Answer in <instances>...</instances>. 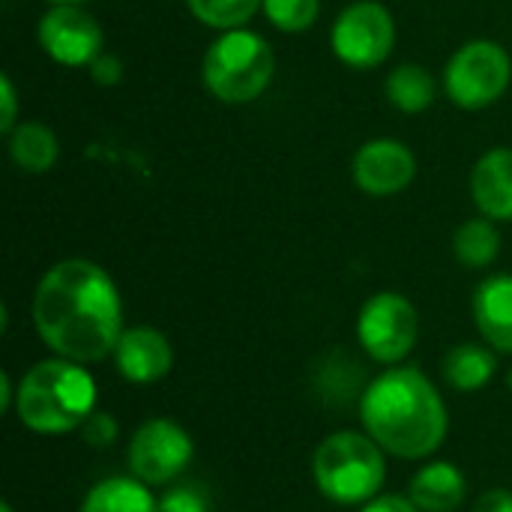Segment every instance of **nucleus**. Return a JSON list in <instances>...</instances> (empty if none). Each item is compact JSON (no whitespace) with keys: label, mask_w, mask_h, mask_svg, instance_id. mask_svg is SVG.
<instances>
[{"label":"nucleus","mask_w":512,"mask_h":512,"mask_svg":"<svg viewBox=\"0 0 512 512\" xmlns=\"http://www.w3.org/2000/svg\"><path fill=\"white\" fill-rule=\"evenodd\" d=\"M33 327L54 357L81 366L99 363L123 336L120 291L96 261H57L36 285Z\"/></svg>","instance_id":"1"},{"label":"nucleus","mask_w":512,"mask_h":512,"mask_svg":"<svg viewBox=\"0 0 512 512\" xmlns=\"http://www.w3.org/2000/svg\"><path fill=\"white\" fill-rule=\"evenodd\" d=\"M363 432L396 459L420 462L441 450L450 414L438 387L414 366H390L360 396Z\"/></svg>","instance_id":"2"},{"label":"nucleus","mask_w":512,"mask_h":512,"mask_svg":"<svg viewBox=\"0 0 512 512\" xmlns=\"http://www.w3.org/2000/svg\"><path fill=\"white\" fill-rule=\"evenodd\" d=\"M96 411L93 375L66 357L33 363L15 393V417L36 435H66Z\"/></svg>","instance_id":"3"},{"label":"nucleus","mask_w":512,"mask_h":512,"mask_svg":"<svg viewBox=\"0 0 512 512\" xmlns=\"http://www.w3.org/2000/svg\"><path fill=\"white\" fill-rule=\"evenodd\" d=\"M387 453L372 435L342 429L327 435L312 456L318 492L339 507H363L381 495L387 480Z\"/></svg>","instance_id":"4"},{"label":"nucleus","mask_w":512,"mask_h":512,"mask_svg":"<svg viewBox=\"0 0 512 512\" xmlns=\"http://www.w3.org/2000/svg\"><path fill=\"white\" fill-rule=\"evenodd\" d=\"M276 57L270 42L246 27L222 30L204 54V84L228 105L255 102L273 81Z\"/></svg>","instance_id":"5"},{"label":"nucleus","mask_w":512,"mask_h":512,"mask_svg":"<svg viewBox=\"0 0 512 512\" xmlns=\"http://www.w3.org/2000/svg\"><path fill=\"white\" fill-rule=\"evenodd\" d=\"M510 78L512 60L507 48L492 39H474L450 57L444 69V90L459 108L480 111L507 93Z\"/></svg>","instance_id":"6"},{"label":"nucleus","mask_w":512,"mask_h":512,"mask_svg":"<svg viewBox=\"0 0 512 512\" xmlns=\"http://www.w3.org/2000/svg\"><path fill=\"white\" fill-rule=\"evenodd\" d=\"M420 315L405 294L381 291L369 297L357 315L360 348L381 366H399L417 345Z\"/></svg>","instance_id":"7"},{"label":"nucleus","mask_w":512,"mask_h":512,"mask_svg":"<svg viewBox=\"0 0 512 512\" xmlns=\"http://www.w3.org/2000/svg\"><path fill=\"white\" fill-rule=\"evenodd\" d=\"M192 456H195L192 435L177 420H168V417L144 420L132 432L129 450H126L129 474L150 489L174 483L189 468Z\"/></svg>","instance_id":"8"},{"label":"nucleus","mask_w":512,"mask_h":512,"mask_svg":"<svg viewBox=\"0 0 512 512\" xmlns=\"http://www.w3.org/2000/svg\"><path fill=\"white\" fill-rule=\"evenodd\" d=\"M333 54L351 69L381 66L396 45V21L378 0H357L342 9L330 30Z\"/></svg>","instance_id":"9"},{"label":"nucleus","mask_w":512,"mask_h":512,"mask_svg":"<svg viewBox=\"0 0 512 512\" xmlns=\"http://www.w3.org/2000/svg\"><path fill=\"white\" fill-rule=\"evenodd\" d=\"M39 45L60 66H90L102 54V27L81 6H51L39 18Z\"/></svg>","instance_id":"10"},{"label":"nucleus","mask_w":512,"mask_h":512,"mask_svg":"<svg viewBox=\"0 0 512 512\" xmlns=\"http://www.w3.org/2000/svg\"><path fill=\"white\" fill-rule=\"evenodd\" d=\"M417 174V159L408 150V144L396 138H372L366 141L351 162V177L360 192L372 198L399 195L411 186Z\"/></svg>","instance_id":"11"},{"label":"nucleus","mask_w":512,"mask_h":512,"mask_svg":"<svg viewBox=\"0 0 512 512\" xmlns=\"http://www.w3.org/2000/svg\"><path fill=\"white\" fill-rule=\"evenodd\" d=\"M111 357H114L117 372L129 384H144V387L162 381L174 366L171 339L150 324L126 327Z\"/></svg>","instance_id":"12"},{"label":"nucleus","mask_w":512,"mask_h":512,"mask_svg":"<svg viewBox=\"0 0 512 512\" xmlns=\"http://www.w3.org/2000/svg\"><path fill=\"white\" fill-rule=\"evenodd\" d=\"M474 324L489 348L512 354V273H498L474 291Z\"/></svg>","instance_id":"13"},{"label":"nucleus","mask_w":512,"mask_h":512,"mask_svg":"<svg viewBox=\"0 0 512 512\" xmlns=\"http://www.w3.org/2000/svg\"><path fill=\"white\" fill-rule=\"evenodd\" d=\"M471 198L495 222H512V150H489L471 171Z\"/></svg>","instance_id":"14"},{"label":"nucleus","mask_w":512,"mask_h":512,"mask_svg":"<svg viewBox=\"0 0 512 512\" xmlns=\"http://www.w3.org/2000/svg\"><path fill=\"white\" fill-rule=\"evenodd\" d=\"M468 480L465 474L444 459L426 462L408 486V498L420 512H456L465 504Z\"/></svg>","instance_id":"15"},{"label":"nucleus","mask_w":512,"mask_h":512,"mask_svg":"<svg viewBox=\"0 0 512 512\" xmlns=\"http://www.w3.org/2000/svg\"><path fill=\"white\" fill-rule=\"evenodd\" d=\"M444 381L459 393H477L483 390L495 372H498V351L486 342H462L447 351L444 357Z\"/></svg>","instance_id":"16"},{"label":"nucleus","mask_w":512,"mask_h":512,"mask_svg":"<svg viewBox=\"0 0 512 512\" xmlns=\"http://www.w3.org/2000/svg\"><path fill=\"white\" fill-rule=\"evenodd\" d=\"M81 512H159V501L150 486L129 477L99 480L81 501Z\"/></svg>","instance_id":"17"},{"label":"nucleus","mask_w":512,"mask_h":512,"mask_svg":"<svg viewBox=\"0 0 512 512\" xmlns=\"http://www.w3.org/2000/svg\"><path fill=\"white\" fill-rule=\"evenodd\" d=\"M9 156L27 174H45L60 156L57 135L36 120H24L9 132Z\"/></svg>","instance_id":"18"},{"label":"nucleus","mask_w":512,"mask_h":512,"mask_svg":"<svg viewBox=\"0 0 512 512\" xmlns=\"http://www.w3.org/2000/svg\"><path fill=\"white\" fill-rule=\"evenodd\" d=\"M387 99L405 114H420L435 102V78L420 63H402L387 78Z\"/></svg>","instance_id":"19"},{"label":"nucleus","mask_w":512,"mask_h":512,"mask_svg":"<svg viewBox=\"0 0 512 512\" xmlns=\"http://www.w3.org/2000/svg\"><path fill=\"white\" fill-rule=\"evenodd\" d=\"M453 252L471 270L489 267L501 255V234L495 228V219H489V216L468 219L453 237Z\"/></svg>","instance_id":"20"},{"label":"nucleus","mask_w":512,"mask_h":512,"mask_svg":"<svg viewBox=\"0 0 512 512\" xmlns=\"http://www.w3.org/2000/svg\"><path fill=\"white\" fill-rule=\"evenodd\" d=\"M192 15L213 30H234L255 18L264 0H186Z\"/></svg>","instance_id":"21"},{"label":"nucleus","mask_w":512,"mask_h":512,"mask_svg":"<svg viewBox=\"0 0 512 512\" xmlns=\"http://www.w3.org/2000/svg\"><path fill=\"white\" fill-rule=\"evenodd\" d=\"M264 15L285 33H303L318 21L321 0H264Z\"/></svg>","instance_id":"22"},{"label":"nucleus","mask_w":512,"mask_h":512,"mask_svg":"<svg viewBox=\"0 0 512 512\" xmlns=\"http://www.w3.org/2000/svg\"><path fill=\"white\" fill-rule=\"evenodd\" d=\"M159 512H210V498L201 486L180 483L159 498Z\"/></svg>","instance_id":"23"},{"label":"nucleus","mask_w":512,"mask_h":512,"mask_svg":"<svg viewBox=\"0 0 512 512\" xmlns=\"http://www.w3.org/2000/svg\"><path fill=\"white\" fill-rule=\"evenodd\" d=\"M81 438H84V444L87 447H96V450H105V447H111L114 441H117V435H120V426H117V420L108 414V411H93L84 423H81Z\"/></svg>","instance_id":"24"},{"label":"nucleus","mask_w":512,"mask_h":512,"mask_svg":"<svg viewBox=\"0 0 512 512\" xmlns=\"http://www.w3.org/2000/svg\"><path fill=\"white\" fill-rule=\"evenodd\" d=\"M0 102H3V114H0V132L9 135L18 123H15V114H18V102H15V87H12V78L9 75H0Z\"/></svg>","instance_id":"25"},{"label":"nucleus","mask_w":512,"mask_h":512,"mask_svg":"<svg viewBox=\"0 0 512 512\" xmlns=\"http://www.w3.org/2000/svg\"><path fill=\"white\" fill-rule=\"evenodd\" d=\"M90 75H93V81H96V84H117V81H120V75H123V66H120V60H117V57H111V54H99V57L90 63Z\"/></svg>","instance_id":"26"},{"label":"nucleus","mask_w":512,"mask_h":512,"mask_svg":"<svg viewBox=\"0 0 512 512\" xmlns=\"http://www.w3.org/2000/svg\"><path fill=\"white\" fill-rule=\"evenodd\" d=\"M360 512H420L408 495H378L369 504H363Z\"/></svg>","instance_id":"27"},{"label":"nucleus","mask_w":512,"mask_h":512,"mask_svg":"<svg viewBox=\"0 0 512 512\" xmlns=\"http://www.w3.org/2000/svg\"><path fill=\"white\" fill-rule=\"evenodd\" d=\"M471 512H512V492L510 489H489L477 498Z\"/></svg>","instance_id":"28"},{"label":"nucleus","mask_w":512,"mask_h":512,"mask_svg":"<svg viewBox=\"0 0 512 512\" xmlns=\"http://www.w3.org/2000/svg\"><path fill=\"white\" fill-rule=\"evenodd\" d=\"M15 393H18V387H12V378H9V372L3 369L0 372V411L6 414V411H15Z\"/></svg>","instance_id":"29"},{"label":"nucleus","mask_w":512,"mask_h":512,"mask_svg":"<svg viewBox=\"0 0 512 512\" xmlns=\"http://www.w3.org/2000/svg\"><path fill=\"white\" fill-rule=\"evenodd\" d=\"M51 6H81V3H87V0H48Z\"/></svg>","instance_id":"30"},{"label":"nucleus","mask_w":512,"mask_h":512,"mask_svg":"<svg viewBox=\"0 0 512 512\" xmlns=\"http://www.w3.org/2000/svg\"><path fill=\"white\" fill-rule=\"evenodd\" d=\"M0 512H15V510H12L9 504H0Z\"/></svg>","instance_id":"31"},{"label":"nucleus","mask_w":512,"mask_h":512,"mask_svg":"<svg viewBox=\"0 0 512 512\" xmlns=\"http://www.w3.org/2000/svg\"><path fill=\"white\" fill-rule=\"evenodd\" d=\"M510 387H512V372H510Z\"/></svg>","instance_id":"32"}]
</instances>
